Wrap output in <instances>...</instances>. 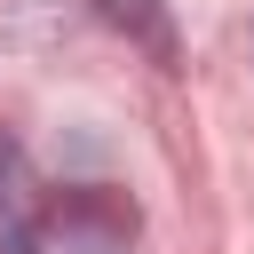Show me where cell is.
Segmentation results:
<instances>
[{
    "label": "cell",
    "mask_w": 254,
    "mask_h": 254,
    "mask_svg": "<svg viewBox=\"0 0 254 254\" xmlns=\"http://www.w3.org/2000/svg\"><path fill=\"white\" fill-rule=\"evenodd\" d=\"M24 254H135V206L119 190H64L32 214Z\"/></svg>",
    "instance_id": "cell-1"
},
{
    "label": "cell",
    "mask_w": 254,
    "mask_h": 254,
    "mask_svg": "<svg viewBox=\"0 0 254 254\" xmlns=\"http://www.w3.org/2000/svg\"><path fill=\"white\" fill-rule=\"evenodd\" d=\"M32 214H40V198H32L24 151L0 135V246H16V254H24V230H32Z\"/></svg>",
    "instance_id": "cell-2"
}]
</instances>
